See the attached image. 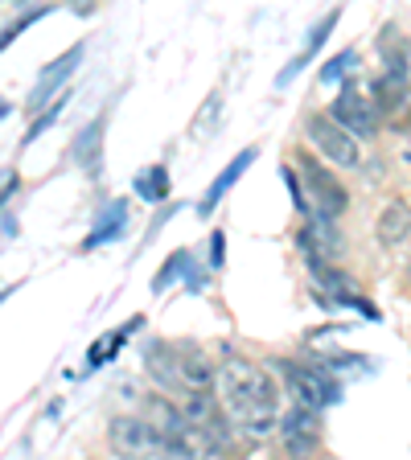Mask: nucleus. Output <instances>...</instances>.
<instances>
[{"label":"nucleus","instance_id":"1","mask_svg":"<svg viewBox=\"0 0 411 460\" xmlns=\"http://www.w3.org/2000/svg\"><path fill=\"white\" fill-rule=\"evenodd\" d=\"M219 391L230 423L251 436V440H268L280 431V391L264 366L247 358H222L219 366Z\"/></svg>","mask_w":411,"mask_h":460},{"label":"nucleus","instance_id":"2","mask_svg":"<svg viewBox=\"0 0 411 460\" xmlns=\"http://www.w3.org/2000/svg\"><path fill=\"white\" fill-rule=\"evenodd\" d=\"M107 440L120 456H177L169 436L153 420H136V415H115Z\"/></svg>","mask_w":411,"mask_h":460},{"label":"nucleus","instance_id":"3","mask_svg":"<svg viewBox=\"0 0 411 460\" xmlns=\"http://www.w3.org/2000/svg\"><path fill=\"white\" fill-rule=\"evenodd\" d=\"M305 136L313 140V148L326 161L342 164V169H358L362 164V144L345 124H337L334 115H308L305 119Z\"/></svg>","mask_w":411,"mask_h":460},{"label":"nucleus","instance_id":"4","mask_svg":"<svg viewBox=\"0 0 411 460\" xmlns=\"http://www.w3.org/2000/svg\"><path fill=\"white\" fill-rule=\"evenodd\" d=\"M280 374L288 378V386H292V394H297V402H305V407H329V402L342 399V386H337V374L329 370L326 362H308V366H297V362H280Z\"/></svg>","mask_w":411,"mask_h":460},{"label":"nucleus","instance_id":"5","mask_svg":"<svg viewBox=\"0 0 411 460\" xmlns=\"http://www.w3.org/2000/svg\"><path fill=\"white\" fill-rule=\"evenodd\" d=\"M297 161H300V172H305V190L313 210L326 214V218H342L345 206H350V193L342 190V181L321 161H313V156H297Z\"/></svg>","mask_w":411,"mask_h":460},{"label":"nucleus","instance_id":"6","mask_svg":"<svg viewBox=\"0 0 411 460\" xmlns=\"http://www.w3.org/2000/svg\"><path fill=\"white\" fill-rule=\"evenodd\" d=\"M329 115H334L337 124L350 128L358 140H366V136L379 132V111H374V103L362 95V91H354V86H342V91H337Z\"/></svg>","mask_w":411,"mask_h":460},{"label":"nucleus","instance_id":"7","mask_svg":"<svg viewBox=\"0 0 411 460\" xmlns=\"http://www.w3.org/2000/svg\"><path fill=\"white\" fill-rule=\"evenodd\" d=\"M280 444H284L292 456H308V452L321 448V428H317V407L297 402L292 411L280 420Z\"/></svg>","mask_w":411,"mask_h":460},{"label":"nucleus","instance_id":"8","mask_svg":"<svg viewBox=\"0 0 411 460\" xmlns=\"http://www.w3.org/2000/svg\"><path fill=\"white\" fill-rule=\"evenodd\" d=\"M144 366L153 374V383L161 391H169L173 399L185 391V378H182V345H169V341H153L144 349Z\"/></svg>","mask_w":411,"mask_h":460},{"label":"nucleus","instance_id":"9","mask_svg":"<svg viewBox=\"0 0 411 460\" xmlns=\"http://www.w3.org/2000/svg\"><path fill=\"white\" fill-rule=\"evenodd\" d=\"M177 402L185 407V415H190L193 428H201L206 436H214V440L227 448L230 431H227V420H222V411H219V402H214V391H182Z\"/></svg>","mask_w":411,"mask_h":460},{"label":"nucleus","instance_id":"10","mask_svg":"<svg viewBox=\"0 0 411 460\" xmlns=\"http://www.w3.org/2000/svg\"><path fill=\"white\" fill-rule=\"evenodd\" d=\"M313 276H317V288L326 292V300L329 305H342V308H358L362 316H374V308H371V300L358 292V284L350 276H342L337 268H329V263H317L313 268Z\"/></svg>","mask_w":411,"mask_h":460},{"label":"nucleus","instance_id":"11","mask_svg":"<svg viewBox=\"0 0 411 460\" xmlns=\"http://www.w3.org/2000/svg\"><path fill=\"white\" fill-rule=\"evenodd\" d=\"M103 136H107V111L95 115V119L75 136V164L86 177H99V172H103Z\"/></svg>","mask_w":411,"mask_h":460},{"label":"nucleus","instance_id":"12","mask_svg":"<svg viewBox=\"0 0 411 460\" xmlns=\"http://www.w3.org/2000/svg\"><path fill=\"white\" fill-rule=\"evenodd\" d=\"M83 54H86L83 46H70L67 54H62V58H58V62H54V66H46V70H41L38 86H33V95H29V107H46V103H49V95H54L58 86H62V83H67V78L78 70V62H83Z\"/></svg>","mask_w":411,"mask_h":460},{"label":"nucleus","instance_id":"13","mask_svg":"<svg viewBox=\"0 0 411 460\" xmlns=\"http://www.w3.org/2000/svg\"><path fill=\"white\" fill-rule=\"evenodd\" d=\"M255 156H259V148H255V144H251V148H243V153L235 156V161H230L227 169L219 172V177H214V181H210V190H206V198L198 201V214H201V218H206V214H210L214 206H219V201L227 198V190H230V185H235V181H239L243 172L251 169V161H255Z\"/></svg>","mask_w":411,"mask_h":460},{"label":"nucleus","instance_id":"14","mask_svg":"<svg viewBox=\"0 0 411 460\" xmlns=\"http://www.w3.org/2000/svg\"><path fill=\"white\" fill-rule=\"evenodd\" d=\"M337 17H342V13H337V9H334V13H326V17L317 21V25H313V33H308V41H305V49H300V54H297V58H292V62H288V70H284V75H280V78H276V86L292 83V75H300V70H305V66H308V62H313V54H317V49H321V46H326V41H329V33H334Z\"/></svg>","mask_w":411,"mask_h":460},{"label":"nucleus","instance_id":"15","mask_svg":"<svg viewBox=\"0 0 411 460\" xmlns=\"http://www.w3.org/2000/svg\"><path fill=\"white\" fill-rule=\"evenodd\" d=\"M124 222H128V201L124 198L107 201L103 210H99V218H95V230L86 234L83 247L91 251V247H103L107 239H120V234H124Z\"/></svg>","mask_w":411,"mask_h":460},{"label":"nucleus","instance_id":"16","mask_svg":"<svg viewBox=\"0 0 411 460\" xmlns=\"http://www.w3.org/2000/svg\"><path fill=\"white\" fill-rule=\"evenodd\" d=\"M182 378H185V391H214L219 370H214V362L201 354V349L182 345Z\"/></svg>","mask_w":411,"mask_h":460},{"label":"nucleus","instance_id":"17","mask_svg":"<svg viewBox=\"0 0 411 460\" xmlns=\"http://www.w3.org/2000/svg\"><path fill=\"white\" fill-rule=\"evenodd\" d=\"M136 193L144 201H165L173 193V181H169V169L165 164H148V169L136 177Z\"/></svg>","mask_w":411,"mask_h":460},{"label":"nucleus","instance_id":"18","mask_svg":"<svg viewBox=\"0 0 411 460\" xmlns=\"http://www.w3.org/2000/svg\"><path fill=\"white\" fill-rule=\"evenodd\" d=\"M136 325H140V321H128V325L120 329V333H103V337H99V341L91 345V349H86V366H103L112 354H120V345H124V337L132 333Z\"/></svg>","mask_w":411,"mask_h":460},{"label":"nucleus","instance_id":"19","mask_svg":"<svg viewBox=\"0 0 411 460\" xmlns=\"http://www.w3.org/2000/svg\"><path fill=\"white\" fill-rule=\"evenodd\" d=\"M407 226H411V214H407V206H387V214L379 218V239L383 243H399L403 234H407Z\"/></svg>","mask_w":411,"mask_h":460},{"label":"nucleus","instance_id":"20","mask_svg":"<svg viewBox=\"0 0 411 460\" xmlns=\"http://www.w3.org/2000/svg\"><path fill=\"white\" fill-rule=\"evenodd\" d=\"M185 271H190V251H173L169 259H165V268H161V276L153 279V292H165V288L173 284V279H182Z\"/></svg>","mask_w":411,"mask_h":460},{"label":"nucleus","instance_id":"21","mask_svg":"<svg viewBox=\"0 0 411 460\" xmlns=\"http://www.w3.org/2000/svg\"><path fill=\"white\" fill-rule=\"evenodd\" d=\"M354 62H358V58H354V49H342V54H337L326 70H321V83H337V78H342V75H350V70H354Z\"/></svg>","mask_w":411,"mask_h":460},{"label":"nucleus","instance_id":"22","mask_svg":"<svg viewBox=\"0 0 411 460\" xmlns=\"http://www.w3.org/2000/svg\"><path fill=\"white\" fill-rule=\"evenodd\" d=\"M62 103H67V95L58 99V103H54V107H49V111H46V115H41V119H38V124L29 128V132H25V144H33V140H38V136H41V132H46V128H49V124H54V119H58V111H62Z\"/></svg>","mask_w":411,"mask_h":460},{"label":"nucleus","instance_id":"23","mask_svg":"<svg viewBox=\"0 0 411 460\" xmlns=\"http://www.w3.org/2000/svg\"><path fill=\"white\" fill-rule=\"evenodd\" d=\"M38 17H46V9H33V13H25V17H21V21H13V25L4 29V38H0V41L9 46V41L17 38V33H25V25H33V21H38Z\"/></svg>","mask_w":411,"mask_h":460},{"label":"nucleus","instance_id":"24","mask_svg":"<svg viewBox=\"0 0 411 460\" xmlns=\"http://www.w3.org/2000/svg\"><path fill=\"white\" fill-rule=\"evenodd\" d=\"M222 255H227V234H222V230H214V234H210V268H214V271L227 263Z\"/></svg>","mask_w":411,"mask_h":460},{"label":"nucleus","instance_id":"25","mask_svg":"<svg viewBox=\"0 0 411 460\" xmlns=\"http://www.w3.org/2000/svg\"><path fill=\"white\" fill-rule=\"evenodd\" d=\"M13 234H17V222H13V210L4 206V239H13Z\"/></svg>","mask_w":411,"mask_h":460},{"label":"nucleus","instance_id":"26","mask_svg":"<svg viewBox=\"0 0 411 460\" xmlns=\"http://www.w3.org/2000/svg\"><path fill=\"white\" fill-rule=\"evenodd\" d=\"M17 4H29V0H17Z\"/></svg>","mask_w":411,"mask_h":460}]
</instances>
